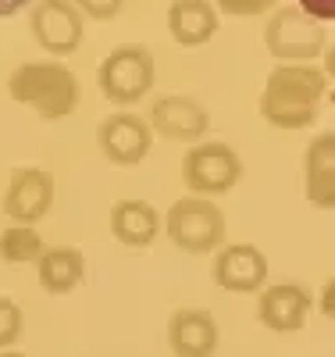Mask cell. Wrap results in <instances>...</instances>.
<instances>
[{
    "mask_svg": "<svg viewBox=\"0 0 335 357\" xmlns=\"http://www.w3.org/2000/svg\"><path fill=\"white\" fill-rule=\"evenodd\" d=\"M107 229L121 247H150L164 232V218L154 204L146 200H118L107 215Z\"/></svg>",
    "mask_w": 335,
    "mask_h": 357,
    "instance_id": "15",
    "label": "cell"
},
{
    "mask_svg": "<svg viewBox=\"0 0 335 357\" xmlns=\"http://www.w3.org/2000/svg\"><path fill=\"white\" fill-rule=\"evenodd\" d=\"M215 8L232 18H257L264 11H275L279 0H215Z\"/></svg>",
    "mask_w": 335,
    "mask_h": 357,
    "instance_id": "20",
    "label": "cell"
},
{
    "mask_svg": "<svg viewBox=\"0 0 335 357\" xmlns=\"http://www.w3.org/2000/svg\"><path fill=\"white\" fill-rule=\"evenodd\" d=\"M72 4L82 11V18H93V22H111L114 15H121L125 0H72Z\"/></svg>",
    "mask_w": 335,
    "mask_h": 357,
    "instance_id": "21",
    "label": "cell"
},
{
    "mask_svg": "<svg viewBox=\"0 0 335 357\" xmlns=\"http://www.w3.org/2000/svg\"><path fill=\"white\" fill-rule=\"evenodd\" d=\"M97 146H100V154L111 165L136 168V165L146 161L150 146H154V129H150L146 118L129 114V111H118V114H107L104 122H100Z\"/></svg>",
    "mask_w": 335,
    "mask_h": 357,
    "instance_id": "8",
    "label": "cell"
},
{
    "mask_svg": "<svg viewBox=\"0 0 335 357\" xmlns=\"http://www.w3.org/2000/svg\"><path fill=\"white\" fill-rule=\"evenodd\" d=\"M50 207H54V175L36 165L15 168L4 190V215L22 225H36L40 218H47Z\"/></svg>",
    "mask_w": 335,
    "mask_h": 357,
    "instance_id": "9",
    "label": "cell"
},
{
    "mask_svg": "<svg viewBox=\"0 0 335 357\" xmlns=\"http://www.w3.org/2000/svg\"><path fill=\"white\" fill-rule=\"evenodd\" d=\"M296 8L318 22H335V0H296Z\"/></svg>",
    "mask_w": 335,
    "mask_h": 357,
    "instance_id": "22",
    "label": "cell"
},
{
    "mask_svg": "<svg viewBox=\"0 0 335 357\" xmlns=\"http://www.w3.org/2000/svg\"><path fill=\"white\" fill-rule=\"evenodd\" d=\"M8 97L33 107L43 122H57L79 107V79L61 61H25L8 75Z\"/></svg>",
    "mask_w": 335,
    "mask_h": 357,
    "instance_id": "2",
    "label": "cell"
},
{
    "mask_svg": "<svg viewBox=\"0 0 335 357\" xmlns=\"http://www.w3.org/2000/svg\"><path fill=\"white\" fill-rule=\"evenodd\" d=\"M25 333V314L11 296H0V350H8L22 340Z\"/></svg>",
    "mask_w": 335,
    "mask_h": 357,
    "instance_id": "19",
    "label": "cell"
},
{
    "mask_svg": "<svg viewBox=\"0 0 335 357\" xmlns=\"http://www.w3.org/2000/svg\"><path fill=\"white\" fill-rule=\"evenodd\" d=\"M150 129L164 139H178V143H196L207 136L210 129V114L200 100L193 97H182V93H168L157 97L150 104Z\"/></svg>",
    "mask_w": 335,
    "mask_h": 357,
    "instance_id": "12",
    "label": "cell"
},
{
    "mask_svg": "<svg viewBox=\"0 0 335 357\" xmlns=\"http://www.w3.org/2000/svg\"><path fill=\"white\" fill-rule=\"evenodd\" d=\"M36 275L43 293L68 296L86 279V254L79 247H43V254L36 257Z\"/></svg>",
    "mask_w": 335,
    "mask_h": 357,
    "instance_id": "17",
    "label": "cell"
},
{
    "mask_svg": "<svg viewBox=\"0 0 335 357\" xmlns=\"http://www.w3.org/2000/svg\"><path fill=\"white\" fill-rule=\"evenodd\" d=\"M164 218V236L186 254H215L225 243V215L210 197H182L175 200Z\"/></svg>",
    "mask_w": 335,
    "mask_h": 357,
    "instance_id": "3",
    "label": "cell"
},
{
    "mask_svg": "<svg viewBox=\"0 0 335 357\" xmlns=\"http://www.w3.org/2000/svg\"><path fill=\"white\" fill-rule=\"evenodd\" d=\"M242 178V158L228 143H193L182 158V183L196 197H221Z\"/></svg>",
    "mask_w": 335,
    "mask_h": 357,
    "instance_id": "6",
    "label": "cell"
},
{
    "mask_svg": "<svg viewBox=\"0 0 335 357\" xmlns=\"http://www.w3.org/2000/svg\"><path fill=\"white\" fill-rule=\"evenodd\" d=\"M303 193L318 211H335V129L318 132L303 154Z\"/></svg>",
    "mask_w": 335,
    "mask_h": 357,
    "instance_id": "14",
    "label": "cell"
},
{
    "mask_svg": "<svg viewBox=\"0 0 335 357\" xmlns=\"http://www.w3.org/2000/svg\"><path fill=\"white\" fill-rule=\"evenodd\" d=\"M321 25L325 22L299 8H279L264 25V47L271 50V57H279V65H311L328 43Z\"/></svg>",
    "mask_w": 335,
    "mask_h": 357,
    "instance_id": "5",
    "label": "cell"
},
{
    "mask_svg": "<svg viewBox=\"0 0 335 357\" xmlns=\"http://www.w3.org/2000/svg\"><path fill=\"white\" fill-rule=\"evenodd\" d=\"M157 79V65H154V54L139 43H125V47H114L97 72V86L100 93L114 104V107H132L139 104L150 86Z\"/></svg>",
    "mask_w": 335,
    "mask_h": 357,
    "instance_id": "4",
    "label": "cell"
},
{
    "mask_svg": "<svg viewBox=\"0 0 335 357\" xmlns=\"http://www.w3.org/2000/svg\"><path fill=\"white\" fill-rule=\"evenodd\" d=\"M29 29L50 57H72L82 47L86 18L72 0H36L33 15H29Z\"/></svg>",
    "mask_w": 335,
    "mask_h": 357,
    "instance_id": "7",
    "label": "cell"
},
{
    "mask_svg": "<svg viewBox=\"0 0 335 357\" xmlns=\"http://www.w3.org/2000/svg\"><path fill=\"white\" fill-rule=\"evenodd\" d=\"M168 33L178 47H203L218 33V8L210 0H175L168 8Z\"/></svg>",
    "mask_w": 335,
    "mask_h": 357,
    "instance_id": "16",
    "label": "cell"
},
{
    "mask_svg": "<svg viewBox=\"0 0 335 357\" xmlns=\"http://www.w3.org/2000/svg\"><path fill=\"white\" fill-rule=\"evenodd\" d=\"M314 311V296L303 282L264 286L257 301V321L271 333H299Z\"/></svg>",
    "mask_w": 335,
    "mask_h": 357,
    "instance_id": "11",
    "label": "cell"
},
{
    "mask_svg": "<svg viewBox=\"0 0 335 357\" xmlns=\"http://www.w3.org/2000/svg\"><path fill=\"white\" fill-rule=\"evenodd\" d=\"M325 79H335V43L325 50Z\"/></svg>",
    "mask_w": 335,
    "mask_h": 357,
    "instance_id": "25",
    "label": "cell"
},
{
    "mask_svg": "<svg viewBox=\"0 0 335 357\" xmlns=\"http://www.w3.org/2000/svg\"><path fill=\"white\" fill-rule=\"evenodd\" d=\"M0 357H29V354H22V350H15V347H8V350H0Z\"/></svg>",
    "mask_w": 335,
    "mask_h": 357,
    "instance_id": "26",
    "label": "cell"
},
{
    "mask_svg": "<svg viewBox=\"0 0 335 357\" xmlns=\"http://www.w3.org/2000/svg\"><path fill=\"white\" fill-rule=\"evenodd\" d=\"M33 4H36V0H0V18H11V15L33 8Z\"/></svg>",
    "mask_w": 335,
    "mask_h": 357,
    "instance_id": "24",
    "label": "cell"
},
{
    "mask_svg": "<svg viewBox=\"0 0 335 357\" xmlns=\"http://www.w3.org/2000/svg\"><path fill=\"white\" fill-rule=\"evenodd\" d=\"M221 343V329L203 307H178L168 318V347L175 357H215Z\"/></svg>",
    "mask_w": 335,
    "mask_h": 357,
    "instance_id": "13",
    "label": "cell"
},
{
    "mask_svg": "<svg viewBox=\"0 0 335 357\" xmlns=\"http://www.w3.org/2000/svg\"><path fill=\"white\" fill-rule=\"evenodd\" d=\"M40 254H43V240L33 225L15 222L11 229L0 232V261L4 264H36Z\"/></svg>",
    "mask_w": 335,
    "mask_h": 357,
    "instance_id": "18",
    "label": "cell"
},
{
    "mask_svg": "<svg viewBox=\"0 0 335 357\" xmlns=\"http://www.w3.org/2000/svg\"><path fill=\"white\" fill-rule=\"evenodd\" d=\"M328 89V79L314 65H275L260 93V118L275 129H307L318 122V104Z\"/></svg>",
    "mask_w": 335,
    "mask_h": 357,
    "instance_id": "1",
    "label": "cell"
},
{
    "mask_svg": "<svg viewBox=\"0 0 335 357\" xmlns=\"http://www.w3.org/2000/svg\"><path fill=\"white\" fill-rule=\"evenodd\" d=\"M318 307H321V314L328 318V321H335V275L321 286V296H318Z\"/></svg>",
    "mask_w": 335,
    "mask_h": 357,
    "instance_id": "23",
    "label": "cell"
},
{
    "mask_svg": "<svg viewBox=\"0 0 335 357\" xmlns=\"http://www.w3.org/2000/svg\"><path fill=\"white\" fill-rule=\"evenodd\" d=\"M210 275L225 293H260L267 282V257L254 243H221Z\"/></svg>",
    "mask_w": 335,
    "mask_h": 357,
    "instance_id": "10",
    "label": "cell"
}]
</instances>
